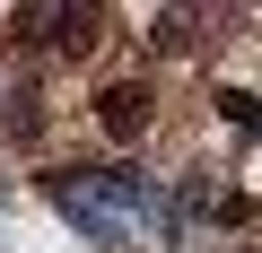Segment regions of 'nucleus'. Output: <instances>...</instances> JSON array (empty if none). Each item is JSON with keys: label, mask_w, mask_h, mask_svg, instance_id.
I'll return each instance as SVG.
<instances>
[{"label": "nucleus", "mask_w": 262, "mask_h": 253, "mask_svg": "<svg viewBox=\"0 0 262 253\" xmlns=\"http://www.w3.org/2000/svg\"><path fill=\"white\" fill-rule=\"evenodd\" d=\"M96 122H105V140H140L149 131V87H105L96 96Z\"/></svg>", "instance_id": "f257e3e1"}, {"label": "nucleus", "mask_w": 262, "mask_h": 253, "mask_svg": "<svg viewBox=\"0 0 262 253\" xmlns=\"http://www.w3.org/2000/svg\"><path fill=\"white\" fill-rule=\"evenodd\" d=\"M53 44L61 53H88L96 44V9H53Z\"/></svg>", "instance_id": "f03ea898"}, {"label": "nucleus", "mask_w": 262, "mask_h": 253, "mask_svg": "<svg viewBox=\"0 0 262 253\" xmlns=\"http://www.w3.org/2000/svg\"><path fill=\"white\" fill-rule=\"evenodd\" d=\"M219 113L236 122V131H262V96H245V87H227V96H219Z\"/></svg>", "instance_id": "7ed1b4c3"}]
</instances>
